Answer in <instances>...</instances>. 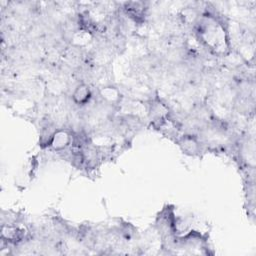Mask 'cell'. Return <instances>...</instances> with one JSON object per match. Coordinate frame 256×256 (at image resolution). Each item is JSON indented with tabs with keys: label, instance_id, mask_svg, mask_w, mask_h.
I'll return each mask as SVG.
<instances>
[{
	"label": "cell",
	"instance_id": "obj_1",
	"mask_svg": "<svg viewBox=\"0 0 256 256\" xmlns=\"http://www.w3.org/2000/svg\"><path fill=\"white\" fill-rule=\"evenodd\" d=\"M198 40L211 52L225 54L229 48L228 32L224 22L212 12H204L194 23Z\"/></svg>",
	"mask_w": 256,
	"mask_h": 256
},
{
	"label": "cell",
	"instance_id": "obj_2",
	"mask_svg": "<svg viewBox=\"0 0 256 256\" xmlns=\"http://www.w3.org/2000/svg\"><path fill=\"white\" fill-rule=\"evenodd\" d=\"M176 142L182 149L183 153L194 156L201 151V140L200 137L193 134H184L180 136Z\"/></svg>",
	"mask_w": 256,
	"mask_h": 256
},
{
	"label": "cell",
	"instance_id": "obj_3",
	"mask_svg": "<svg viewBox=\"0 0 256 256\" xmlns=\"http://www.w3.org/2000/svg\"><path fill=\"white\" fill-rule=\"evenodd\" d=\"M93 97V93L88 85L81 83L72 92V102L79 106L84 107L88 105Z\"/></svg>",
	"mask_w": 256,
	"mask_h": 256
}]
</instances>
